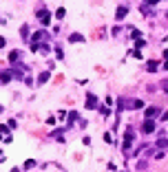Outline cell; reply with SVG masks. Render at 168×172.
Segmentation results:
<instances>
[{
  "label": "cell",
  "mask_w": 168,
  "mask_h": 172,
  "mask_svg": "<svg viewBox=\"0 0 168 172\" xmlns=\"http://www.w3.org/2000/svg\"><path fill=\"white\" fill-rule=\"evenodd\" d=\"M84 106H86V108H100V104H97V97H95V95H86V102H84Z\"/></svg>",
  "instance_id": "1"
},
{
  "label": "cell",
  "mask_w": 168,
  "mask_h": 172,
  "mask_svg": "<svg viewBox=\"0 0 168 172\" xmlns=\"http://www.w3.org/2000/svg\"><path fill=\"white\" fill-rule=\"evenodd\" d=\"M131 143H133V130L128 128L126 135H124V143H122V148H124V150H128V148H131Z\"/></svg>",
  "instance_id": "2"
},
{
  "label": "cell",
  "mask_w": 168,
  "mask_h": 172,
  "mask_svg": "<svg viewBox=\"0 0 168 172\" xmlns=\"http://www.w3.org/2000/svg\"><path fill=\"white\" fill-rule=\"evenodd\" d=\"M38 18L42 20V24H49V22H51V16H49L47 9H40V11H38Z\"/></svg>",
  "instance_id": "3"
},
{
  "label": "cell",
  "mask_w": 168,
  "mask_h": 172,
  "mask_svg": "<svg viewBox=\"0 0 168 172\" xmlns=\"http://www.w3.org/2000/svg\"><path fill=\"white\" fill-rule=\"evenodd\" d=\"M142 130L146 132V135H150V132L155 130V121L153 119H146V121H144V126H142Z\"/></svg>",
  "instance_id": "4"
},
{
  "label": "cell",
  "mask_w": 168,
  "mask_h": 172,
  "mask_svg": "<svg viewBox=\"0 0 168 172\" xmlns=\"http://www.w3.org/2000/svg\"><path fill=\"white\" fill-rule=\"evenodd\" d=\"M11 77H13V73H11V71H2V73H0V82H2V84H9Z\"/></svg>",
  "instance_id": "5"
},
{
  "label": "cell",
  "mask_w": 168,
  "mask_h": 172,
  "mask_svg": "<svg viewBox=\"0 0 168 172\" xmlns=\"http://www.w3.org/2000/svg\"><path fill=\"white\" fill-rule=\"evenodd\" d=\"M126 13H128V9H126V7H117L115 18H117V20H124V18H126Z\"/></svg>",
  "instance_id": "6"
},
{
  "label": "cell",
  "mask_w": 168,
  "mask_h": 172,
  "mask_svg": "<svg viewBox=\"0 0 168 172\" xmlns=\"http://www.w3.org/2000/svg\"><path fill=\"white\" fill-rule=\"evenodd\" d=\"M69 40H71V42H84V35H80V33H73Z\"/></svg>",
  "instance_id": "7"
},
{
  "label": "cell",
  "mask_w": 168,
  "mask_h": 172,
  "mask_svg": "<svg viewBox=\"0 0 168 172\" xmlns=\"http://www.w3.org/2000/svg\"><path fill=\"white\" fill-rule=\"evenodd\" d=\"M159 113V108H148L146 110V119H150V117H155V115Z\"/></svg>",
  "instance_id": "8"
},
{
  "label": "cell",
  "mask_w": 168,
  "mask_h": 172,
  "mask_svg": "<svg viewBox=\"0 0 168 172\" xmlns=\"http://www.w3.org/2000/svg\"><path fill=\"white\" fill-rule=\"evenodd\" d=\"M131 102H133V104H131V108H142V106H144L142 99H131Z\"/></svg>",
  "instance_id": "9"
},
{
  "label": "cell",
  "mask_w": 168,
  "mask_h": 172,
  "mask_svg": "<svg viewBox=\"0 0 168 172\" xmlns=\"http://www.w3.org/2000/svg\"><path fill=\"white\" fill-rule=\"evenodd\" d=\"M47 80H49V71H44V73H40V77H38V82H40V84H44Z\"/></svg>",
  "instance_id": "10"
},
{
  "label": "cell",
  "mask_w": 168,
  "mask_h": 172,
  "mask_svg": "<svg viewBox=\"0 0 168 172\" xmlns=\"http://www.w3.org/2000/svg\"><path fill=\"white\" fill-rule=\"evenodd\" d=\"M166 146H168V139H166V137H161V139L157 141V148L161 150V148H166Z\"/></svg>",
  "instance_id": "11"
},
{
  "label": "cell",
  "mask_w": 168,
  "mask_h": 172,
  "mask_svg": "<svg viewBox=\"0 0 168 172\" xmlns=\"http://www.w3.org/2000/svg\"><path fill=\"white\" fill-rule=\"evenodd\" d=\"M64 16H66V11H64V7H60L58 11H55V18H60V20H62V18H64Z\"/></svg>",
  "instance_id": "12"
},
{
  "label": "cell",
  "mask_w": 168,
  "mask_h": 172,
  "mask_svg": "<svg viewBox=\"0 0 168 172\" xmlns=\"http://www.w3.org/2000/svg\"><path fill=\"white\" fill-rule=\"evenodd\" d=\"M18 58H20V53H18V51H11V53H9V60H11V62H16Z\"/></svg>",
  "instance_id": "13"
},
{
  "label": "cell",
  "mask_w": 168,
  "mask_h": 172,
  "mask_svg": "<svg viewBox=\"0 0 168 172\" xmlns=\"http://www.w3.org/2000/svg\"><path fill=\"white\" fill-rule=\"evenodd\" d=\"M33 165H36V161H33V159H27V161H25V168H27V170H31Z\"/></svg>",
  "instance_id": "14"
},
{
  "label": "cell",
  "mask_w": 168,
  "mask_h": 172,
  "mask_svg": "<svg viewBox=\"0 0 168 172\" xmlns=\"http://www.w3.org/2000/svg\"><path fill=\"white\" fill-rule=\"evenodd\" d=\"M146 69L150 71V73H153V71H157V62H148V66H146Z\"/></svg>",
  "instance_id": "15"
},
{
  "label": "cell",
  "mask_w": 168,
  "mask_h": 172,
  "mask_svg": "<svg viewBox=\"0 0 168 172\" xmlns=\"http://www.w3.org/2000/svg\"><path fill=\"white\" fill-rule=\"evenodd\" d=\"M51 49H49V44H40V53H49Z\"/></svg>",
  "instance_id": "16"
},
{
  "label": "cell",
  "mask_w": 168,
  "mask_h": 172,
  "mask_svg": "<svg viewBox=\"0 0 168 172\" xmlns=\"http://www.w3.org/2000/svg\"><path fill=\"white\" fill-rule=\"evenodd\" d=\"M75 119H77V113H69V124H73Z\"/></svg>",
  "instance_id": "17"
},
{
  "label": "cell",
  "mask_w": 168,
  "mask_h": 172,
  "mask_svg": "<svg viewBox=\"0 0 168 172\" xmlns=\"http://www.w3.org/2000/svg\"><path fill=\"white\" fill-rule=\"evenodd\" d=\"M104 141H106V143H113V137H111L109 132H104Z\"/></svg>",
  "instance_id": "18"
},
{
  "label": "cell",
  "mask_w": 168,
  "mask_h": 172,
  "mask_svg": "<svg viewBox=\"0 0 168 172\" xmlns=\"http://www.w3.org/2000/svg\"><path fill=\"white\" fill-rule=\"evenodd\" d=\"M27 35H29V27L25 24V27H22V38H27Z\"/></svg>",
  "instance_id": "19"
},
{
  "label": "cell",
  "mask_w": 168,
  "mask_h": 172,
  "mask_svg": "<svg viewBox=\"0 0 168 172\" xmlns=\"http://www.w3.org/2000/svg\"><path fill=\"white\" fill-rule=\"evenodd\" d=\"M0 132H2V135H7V132H9V126H0Z\"/></svg>",
  "instance_id": "20"
},
{
  "label": "cell",
  "mask_w": 168,
  "mask_h": 172,
  "mask_svg": "<svg viewBox=\"0 0 168 172\" xmlns=\"http://www.w3.org/2000/svg\"><path fill=\"white\" fill-rule=\"evenodd\" d=\"M161 121H168V113H164V117H161Z\"/></svg>",
  "instance_id": "21"
},
{
  "label": "cell",
  "mask_w": 168,
  "mask_h": 172,
  "mask_svg": "<svg viewBox=\"0 0 168 172\" xmlns=\"http://www.w3.org/2000/svg\"><path fill=\"white\" fill-rule=\"evenodd\" d=\"M0 47H4V38L2 35H0Z\"/></svg>",
  "instance_id": "22"
},
{
  "label": "cell",
  "mask_w": 168,
  "mask_h": 172,
  "mask_svg": "<svg viewBox=\"0 0 168 172\" xmlns=\"http://www.w3.org/2000/svg\"><path fill=\"white\" fill-rule=\"evenodd\" d=\"M164 91L168 93V82H164Z\"/></svg>",
  "instance_id": "23"
},
{
  "label": "cell",
  "mask_w": 168,
  "mask_h": 172,
  "mask_svg": "<svg viewBox=\"0 0 168 172\" xmlns=\"http://www.w3.org/2000/svg\"><path fill=\"white\" fill-rule=\"evenodd\" d=\"M164 69H166V71H168V62H166V64H164Z\"/></svg>",
  "instance_id": "24"
},
{
  "label": "cell",
  "mask_w": 168,
  "mask_h": 172,
  "mask_svg": "<svg viewBox=\"0 0 168 172\" xmlns=\"http://www.w3.org/2000/svg\"><path fill=\"white\" fill-rule=\"evenodd\" d=\"M164 55H166V58H168V49H166V51H164Z\"/></svg>",
  "instance_id": "25"
},
{
  "label": "cell",
  "mask_w": 168,
  "mask_h": 172,
  "mask_svg": "<svg viewBox=\"0 0 168 172\" xmlns=\"http://www.w3.org/2000/svg\"><path fill=\"white\" fill-rule=\"evenodd\" d=\"M0 113H2V106H0Z\"/></svg>",
  "instance_id": "26"
}]
</instances>
